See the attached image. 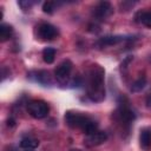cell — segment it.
Wrapping results in <instances>:
<instances>
[{
	"mask_svg": "<svg viewBox=\"0 0 151 151\" xmlns=\"http://www.w3.org/2000/svg\"><path fill=\"white\" fill-rule=\"evenodd\" d=\"M87 96L92 101L99 103L105 98V86H104V70L99 65H94L87 76Z\"/></svg>",
	"mask_w": 151,
	"mask_h": 151,
	"instance_id": "obj_1",
	"label": "cell"
},
{
	"mask_svg": "<svg viewBox=\"0 0 151 151\" xmlns=\"http://www.w3.org/2000/svg\"><path fill=\"white\" fill-rule=\"evenodd\" d=\"M28 113L35 119H42L48 114V105L44 100H32L27 105Z\"/></svg>",
	"mask_w": 151,
	"mask_h": 151,
	"instance_id": "obj_2",
	"label": "cell"
},
{
	"mask_svg": "<svg viewBox=\"0 0 151 151\" xmlns=\"http://www.w3.org/2000/svg\"><path fill=\"white\" fill-rule=\"evenodd\" d=\"M91 120V118H88L87 116H84V114H80L78 112H72V111H68L66 112L65 114V122L66 124L70 126V127H78L83 131V129L85 127V125Z\"/></svg>",
	"mask_w": 151,
	"mask_h": 151,
	"instance_id": "obj_3",
	"label": "cell"
},
{
	"mask_svg": "<svg viewBox=\"0 0 151 151\" xmlns=\"http://www.w3.org/2000/svg\"><path fill=\"white\" fill-rule=\"evenodd\" d=\"M72 66H73V64H72V61L68 60V59L61 61V63L58 65V67L55 68L54 73H55L57 81H58L59 84H66V83H67V80H68V78H70V73H71V71H72Z\"/></svg>",
	"mask_w": 151,
	"mask_h": 151,
	"instance_id": "obj_4",
	"label": "cell"
},
{
	"mask_svg": "<svg viewBox=\"0 0 151 151\" xmlns=\"http://www.w3.org/2000/svg\"><path fill=\"white\" fill-rule=\"evenodd\" d=\"M112 13H113V7L109 1L99 2L94 7V11H93V14L98 20H105L109 17H111Z\"/></svg>",
	"mask_w": 151,
	"mask_h": 151,
	"instance_id": "obj_5",
	"label": "cell"
},
{
	"mask_svg": "<svg viewBox=\"0 0 151 151\" xmlns=\"http://www.w3.org/2000/svg\"><path fill=\"white\" fill-rule=\"evenodd\" d=\"M38 35L44 40H53L58 35V29L53 25L44 22L38 26Z\"/></svg>",
	"mask_w": 151,
	"mask_h": 151,
	"instance_id": "obj_6",
	"label": "cell"
},
{
	"mask_svg": "<svg viewBox=\"0 0 151 151\" xmlns=\"http://www.w3.org/2000/svg\"><path fill=\"white\" fill-rule=\"evenodd\" d=\"M107 139V133L105 131H96L94 133L90 134V136H86L84 143L86 146H98L100 144H103L105 140Z\"/></svg>",
	"mask_w": 151,
	"mask_h": 151,
	"instance_id": "obj_7",
	"label": "cell"
},
{
	"mask_svg": "<svg viewBox=\"0 0 151 151\" xmlns=\"http://www.w3.org/2000/svg\"><path fill=\"white\" fill-rule=\"evenodd\" d=\"M139 144L144 151L151 150V127H144L140 130Z\"/></svg>",
	"mask_w": 151,
	"mask_h": 151,
	"instance_id": "obj_8",
	"label": "cell"
},
{
	"mask_svg": "<svg viewBox=\"0 0 151 151\" xmlns=\"http://www.w3.org/2000/svg\"><path fill=\"white\" fill-rule=\"evenodd\" d=\"M125 40V38L123 35H106L100 38L97 41V45L99 47H106V46H112V45H117L120 41Z\"/></svg>",
	"mask_w": 151,
	"mask_h": 151,
	"instance_id": "obj_9",
	"label": "cell"
},
{
	"mask_svg": "<svg viewBox=\"0 0 151 151\" xmlns=\"http://www.w3.org/2000/svg\"><path fill=\"white\" fill-rule=\"evenodd\" d=\"M35 80L44 85V86H50L52 85V78L50 76V72L47 71H39V72H35Z\"/></svg>",
	"mask_w": 151,
	"mask_h": 151,
	"instance_id": "obj_10",
	"label": "cell"
},
{
	"mask_svg": "<svg viewBox=\"0 0 151 151\" xmlns=\"http://www.w3.org/2000/svg\"><path fill=\"white\" fill-rule=\"evenodd\" d=\"M39 146V140L33 137H25L20 140V147L25 150H33Z\"/></svg>",
	"mask_w": 151,
	"mask_h": 151,
	"instance_id": "obj_11",
	"label": "cell"
},
{
	"mask_svg": "<svg viewBox=\"0 0 151 151\" xmlns=\"http://www.w3.org/2000/svg\"><path fill=\"white\" fill-rule=\"evenodd\" d=\"M13 34V27L8 24H1L0 25V41H7L11 39Z\"/></svg>",
	"mask_w": 151,
	"mask_h": 151,
	"instance_id": "obj_12",
	"label": "cell"
},
{
	"mask_svg": "<svg viewBox=\"0 0 151 151\" xmlns=\"http://www.w3.org/2000/svg\"><path fill=\"white\" fill-rule=\"evenodd\" d=\"M119 116H120V118H122L124 122H127V123L133 122V120L136 119L134 112H133L132 110H130L127 106H122V107L119 109Z\"/></svg>",
	"mask_w": 151,
	"mask_h": 151,
	"instance_id": "obj_13",
	"label": "cell"
},
{
	"mask_svg": "<svg viewBox=\"0 0 151 151\" xmlns=\"http://www.w3.org/2000/svg\"><path fill=\"white\" fill-rule=\"evenodd\" d=\"M55 58V48L53 47H46L42 51V59L47 64H52Z\"/></svg>",
	"mask_w": 151,
	"mask_h": 151,
	"instance_id": "obj_14",
	"label": "cell"
},
{
	"mask_svg": "<svg viewBox=\"0 0 151 151\" xmlns=\"http://www.w3.org/2000/svg\"><path fill=\"white\" fill-rule=\"evenodd\" d=\"M137 18H138V21H140L143 25H145L146 27H151V11L139 12Z\"/></svg>",
	"mask_w": 151,
	"mask_h": 151,
	"instance_id": "obj_15",
	"label": "cell"
},
{
	"mask_svg": "<svg viewBox=\"0 0 151 151\" xmlns=\"http://www.w3.org/2000/svg\"><path fill=\"white\" fill-rule=\"evenodd\" d=\"M145 85H146V78L145 77H140V78H138L137 80H134L132 83L130 90H131V92H140L145 87Z\"/></svg>",
	"mask_w": 151,
	"mask_h": 151,
	"instance_id": "obj_16",
	"label": "cell"
},
{
	"mask_svg": "<svg viewBox=\"0 0 151 151\" xmlns=\"http://www.w3.org/2000/svg\"><path fill=\"white\" fill-rule=\"evenodd\" d=\"M96 131H98V124L94 122V120H90L86 125H85V127L83 129V132L86 134V136H90V134H92V133H94Z\"/></svg>",
	"mask_w": 151,
	"mask_h": 151,
	"instance_id": "obj_17",
	"label": "cell"
},
{
	"mask_svg": "<svg viewBox=\"0 0 151 151\" xmlns=\"http://www.w3.org/2000/svg\"><path fill=\"white\" fill-rule=\"evenodd\" d=\"M55 9V2L54 1H46L42 5V11L47 14H52Z\"/></svg>",
	"mask_w": 151,
	"mask_h": 151,
	"instance_id": "obj_18",
	"label": "cell"
},
{
	"mask_svg": "<svg viewBox=\"0 0 151 151\" xmlns=\"http://www.w3.org/2000/svg\"><path fill=\"white\" fill-rule=\"evenodd\" d=\"M18 5L21 7L22 11H26V9H29L34 5V1H31V0H21V1H18Z\"/></svg>",
	"mask_w": 151,
	"mask_h": 151,
	"instance_id": "obj_19",
	"label": "cell"
},
{
	"mask_svg": "<svg viewBox=\"0 0 151 151\" xmlns=\"http://www.w3.org/2000/svg\"><path fill=\"white\" fill-rule=\"evenodd\" d=\"M145 104H146V106H147L149 109H151V93L146 97V99H145Z\"/></svg>",
	"mask_w": 151,
	"mask_h": 151,
	"instance_id": "obj_20",
	"label": "cell"
},
{
	"mask_svg": "<svg viewBox=\"0 0 151 151\" xmlns=\"http://www.w3.org/2000/svg\"><path fill=\"white\" fill-rule=\"evenodd\" d=\"M14 125H15V120H14L13 118H9V119H7V126L12 127V126H14Z\"/></svg>",
	"mask_w": 151,
	"mask_h": 151,
	"instance_id": "obj_21",
	"label": "cell"
},
{
	"mask_svg": "<svg viewBox=\"0 0 151 151\" xmlns=\"http://www.w3.org/2000/svg\"><path fill=\"white\" fill-rule=\"evenodd\" d=\"M6 151H18V149L17 147H14V146H9V147H7V150Z\"/></svg>",
	"mask_w": 151,
	"mask_h": 151,
	"instance_id": "obj_22",
	"label": "cell"
},
{
	"mask_svg": "<svg viewBox=\"0 0 151 151\" xmlns=\"http://www.w3.org/2000/svg\"><path fill=\"white\" fill-rule=\"evenodd\" d=\"M70 151H80L79 149H72V150H70Z\"/></svg>",
	"mask_w": 151,
	"mask_h": 151,
	"instance_id": "obj_23",
	"label": "cell"
},
{
	"mask_svg": "<svg viewBox=\"0 0 151 151\" xmlns=\"http://www.w3.org/2000/svg\"><path fill=\"white\" fill-rule=\"evenodd\" d=\"M26 151H33V150H26Z\"/></svg>",
	"mask_w": 151,
	"mask_h": 151,
	"instance_id": "obj_24",
	"label": "cell"
}]
</instances>
